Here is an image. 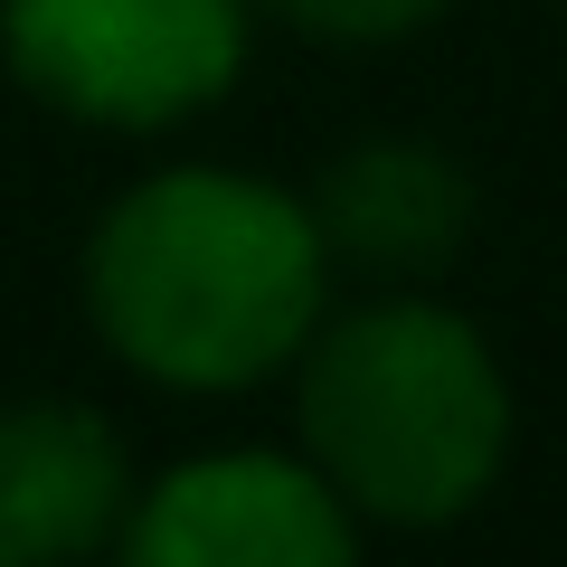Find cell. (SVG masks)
Wrapping results in <instances>:
<instances>
[{
	"label": "cell",
	"instance_id": "6",
	"mask_svg": "<svg viewBox=\"0 0 567 567\" xmlns=\"http://www.w3.org/2000/svg\"><path fill=\"white\" fill-rule=\"evenodd\" d=\"M322 256H350L360 275H435L473 227V181L425 142H360L312 181Z\"/></svg>",
	"mask_w": 567,
	"mask_h": 567
},
{
	"label": "cell",
	"instance_id": "7",
	"mask_svg": "<svg viewBox=\"0 0 567 567\" xmlns=\"http://www.w3.org/2000/svg\"><path fill=\"white\" fill-rule=\"evenodd\" d=\"M275 20H293L303 39H331V48H388L406 29H425L445 0H265Z\"/></svg>",
	"mask_w": 567,
	"mask_h": 567
},
{
	"label": "cell",
	"instance_id": "2",
	"mask_svg": "<svg viewBox=\"0 0 567 567\" xmlns=\"http://www.w3.org/2000/svg\"><path fill=\"white\" fill-rule=\"evenodd\" d=\"M303 445L360 520L435 529L492 492L511 388L445 303H369L303 341Z\"/></svg>",
	"mask_w": 567,
	"mask_h": 567
},
{
	"label": "cell",
	"instance_id": "4",
	"mask_svg": "<svg viewBox=\"0 0 567 567\" xmlns=\"http://www.w3.org/2000/svg\"><path fill=\"white\" fill-rule=\"evenodd\" d=\"M350 539L360 511L322 483V464H284V454L181 464L123 520V548L142 567H341Z\"/></svg>",
	"mask_w": 567,
	"mask_h": 567
},
{
	"label": "cell",
	"instance_id": "3",
	"mask_svg": "<svg viewBox=\"0 0 567 567\" xmlns=\"http://www.w3.org/2000/svg\"><path fill=\"white\" fill-rule=\"evenodd\" d=\"M0 48L39 104L104 133H162L237 85V0H10Z\"/></svg>",
	"mask_w": 567,
	"mask_h": 567
},
{
	"label": "cell",
	"instance_id": "5",
	"mask_svg": "<svg viewBox=\"0 0 567 567\" xmlns=\"http://www.w3.org/2000/svg\"><path fill=\"white\" fill-rule=\"evenodd\" d=\"M133 473L95 406H0V567L29 558H85L123 529Z\"/></svg>",
	"mask_w": 567,
	"mask_h": 567
},
{
	"label": "cell",
	"instance_id": "1",
	"mask_svg": "<svg viewBox=\"0 0 567 567\" xmlns=\"http://www.w3.org/2000/svg\"><path fill=\"white\" fill-rule=\"evenodd\" d=\"M322 227L246 171H162L85 246V312L162 388H256L322 322Z\"/></svg>",
	"mask_w": 567,
	"mask_h": 567
}]
</instances>
